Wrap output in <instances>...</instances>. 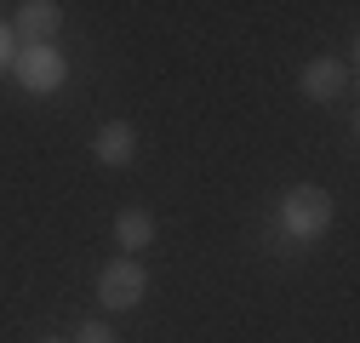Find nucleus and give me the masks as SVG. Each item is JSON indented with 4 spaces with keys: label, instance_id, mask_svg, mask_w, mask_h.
<instances>
[{
    "label": "nucleus",
    "instance_id": "f257e3e1",
    "mask_svg": "<svg viewBox=\"0 0 360 343\" xmlns=\"http://www.w3.org/2000/svg\"><path fill=\"white\" fill-rule=\"evenodd\" d=\"M281 229H286L292 240H321V235L332 229V195H326L321 183L292 189V195L281 200Z\"/></svg>",
    "mask_w": 360,
    "mask_h": 343
},
{
    "label": "nucleus",
    "instance_id": "f03ea898",
    "mask_svg": "<svg viewBox=\"0 0 360 343\" xmlns=\"http://www.w3.org/2000/svg\"><path fill=\"white\" fill-rule=\"evenodd\" d=\"M143 292H149V269H143V257H109V264L98 269V304H103L109 315L138 309V304H143Z\"/></svg>",
    "mask_w": 360,
    "mask_h": 343
},
{
    "label": "nucleus",
    "instance_id": "7ed1b4c3",
    "mask_svg": "<svg viewBox=\"0 0 360 343\" xmlns=\"http://www.w3.org/2000/svg\"><path fill=\"white\" fill-rule=\"evenodd\" d=\"M12 75H18V86H23V92L52 98V92H63V80H69V58H63L58 46H18Z\"/></svg>",
    "mask_w": 360,
    "mask_h": 343
},
{
    "label": "nucleus",
    "instance_id": "20e7f679",
    "mask_svg": "<svg viewBox=\"0 0 360 343\" xmlns=\"http://www.w3.org/2000/svg\"><path fill=\"white\" fill-rule=\"evenodd\" d=\"M58 29H63V6L58 0H29V6H18V18H12L18 46H58Z\"/></svg>",
    "mask_w": 360,
    "mask_h": 343
},
{
    "label": "nucleus",
    "instance_id": "39448f33",
    "mask_svg": "<svg viewBox=\"0 0 360 343\" xmlns=\"http://www.w3.org/2000/svg\"><path fill=\"white\" fill-rule=\"evenodd\" d=\"M343 86H349V69H343L338 58H309V63L297 69V92H303V98H314V103L343 98Z\"/></svg>",
    "mask_w": 360,
    "mask_h": 343
},
{
    "label": "nucleus",
    "instance_id": "423d86ee",
    "mask_svg": "<svg viewBox=\"0 0 360 343\" xmlns=\"http://www.w3.org/2000/svg\"><path fill=\"white\" fill-rule=\"evenodd\" d=\"M92 155H98V166H131V155H138V126L131 120H103L98 138H92Z\"/></svg>",
    "mask_w": 360,
    "mask_h": 343
},
{
    "label": "nucleus",
    "instance_id": "0eeeda50",
    "mask_svg": "<svg viewBox=\"0 0 360 343\" xmlns=\"http://www.w3.org/2000/svg\"><path fill=\"white\" fill-rule=\"evenodd\" d=\"M149 240H155V218H149L143 206H126L120 218H115V246H120V257L149 252Z\"/></svg>",
    "mask_w": 360,
    "mask_h": 343
},
{
    "label": "nucleus",
    "instance_id": "6e6552de",
    "mask_svg": "<svg viewBox=\"0 0 360 343\" xmlns=\"http://www.w3.org/2000/svg\"><path fill=\"white\" fill-rule=\"evenodd\" d=\"M75 343H120V337H115V326H109V321H98V315H92V321H80Z\"/></svg>",
    "mask_w": 360,
    "mask_h": 343
},
{
    "label": "nucleus",
    "instance_id": "1a4fd4ad",
    "mask_svg": "<svg viewBox=\"0 0 360 343\" xmlns=\"http://www.w3.org/2000/svg\"><path fill=\"white\" fill-rule=\"evenodd\" d=\"M12 63H18V34H12V23H0V75Z\"/></svg>",
    "mask_w": 360,
    "mask_h": 343
},
{
    "label": "nucleus",
    "instance_id": "9d476101",
    "mask_svg": "<svg viewBox=\"0 0 360 343\" xmlns=\"http://www.w3.org/2000/svg\"><path fill=\"white\" fill-rule=\"evenodd\" d=\"M40 343H63V337H40Z\"/></svg>",
    "mask_w": 360,
    "mask_h": 343
}]
</instances>
